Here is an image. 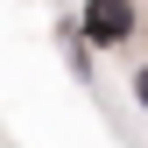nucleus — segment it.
I'll use <instances>...</instances> for the list:
<instances>
[{
	"mask_svg": "<svg viewBox=\"0 0 148 148\" xmlns=\"http://www.w3.org/2000/svg\"><path fill=\"white\" fill-rule=\"evenodd\" d=\"M85 28H92V42H127L134 14H127V7H92V14H85Z\"/></svg>",
	"mask_w": 148,
	"mask_h": 148,
	"instance_id": "obj_1",
	"label": "nucleus"
},
{
	"mask_svg": "<svg viewBox=\"0 0 148 148\" xmlns=\"http://www.w3.org/2000/svg\"><path fill=\"white\" fill-rule=\"evenodd\" d=\"M134 92H141V106H148V71H141V78H134Z\"/></svg>",
	"mask_w": 148,
	"mask_h": 148,
	"instance_id": "obj_2",
	"label": "nucleus"
}]
</instances>
